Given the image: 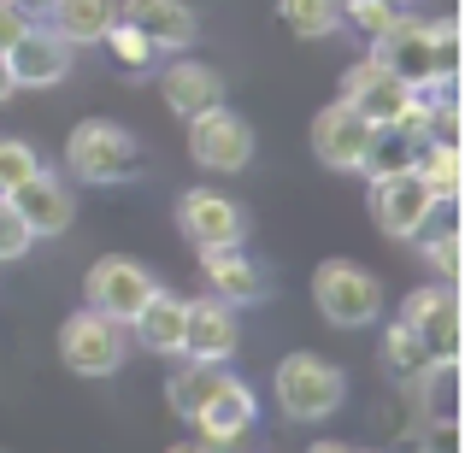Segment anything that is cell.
Segmentation results:
<instances>
[{"label": "cell", "instance_id": "1", "mask_svg": "<svg viewBox=\"0 0 465 453\" xmlns=\"http://www.w3.org/2000/svg\"><path fill=\"white\" fill-rule=\"evenodd\" d=\"M371 54L383 59L395 77H407L412 89H424V83H436V77H460V24L454 18L419 24V18L401 12V18L371 42Z\"/></svg>", "mask_w": 465, "mask_h": 453}, {"label": "cell", "instance_id": "2", "mask_svg": "<svg viewBox=\"0 0 465 453\" xmlns=\"http://www.w3.org/2000/svg\"><path fill=\"white\" fill-rule=\"evenodd\" d=\"M65 171L89 189H113V182H130L142 171V148L124 124H106V118H83L65 136Z\"/></svg>", "mask_w": 465, "mask_h": 453}, {"label": "cell", "instance_id": "3", "mask_svg": "<svg viewBox=\"0 0 465 453\" xmlns=\"http://www.w3.org/2000/svg\"><path fill=\"white\" fill-rule=\"evenodd\" d=\"M272 389H277L283 419H295V424H318V419H330V412H341V400H348V377L330 359H318V353H289V359H277Z\"/></svg>", "mask_w": 465, "mask_h": 453}, {"label": "cell", "instance_id": "4", "mask_svg": "<svg viewBox=\"0 0 465 453\" xmlns=\"http://www.w3.org/2000/svg\"><path fill=\"white\" fill-rule=\"evenodd\" d=\"M59 359L77 377H118L124 359H130V324L83 306V312H71L65 324H59Z\"/></svg>", "mask_w": 465, "mask_h": 453}, {"label": "cell", "instance_id": "5", "mask_svg": "<svg viewBox=\"0 0 465 453\" xmlns=\"http://www.w3.org/2000/svg\"><path fill=\"white\" fill-rule=\"evenodd\" d=\"M312 306L330 318L336 330H365L377 312H383V289L365 265L353 260H324L312 271Z\"/></svg>", "mask_w": 465, "mask_h": 453}, {"label": "cell", "instance_id": "6", "mask_svg": "<svg viewBox=\"0 0 465 453\" xmlns=\"http://www.w3.org/2000/svg\"><path fill=\"white\" fill-rule=\"evenodd\" d=\"M189 124V159L213 177H236V171L253 165V124L242 113H230L224 101L206 106V113L183 118Z\"/></svg>", "mask_w": 465, "mask_h": 453}, {"label": "cell", "instance_id": "7", "mask_svg": "<svg viewBox=\"0 0 465 453\" xmlns=\"http://www.w3.org/2000/svg\"><path fill=\"white\" fill-rule=\"evenodd\" d=\"M341 101L377 130V124H401V118L419 106V89H412L407 77H395L377 54H365V59H353L348 77H341Z\"/></svg>", "mask_w": 465, "mask_h": 453}, {"label": "cell", "instance_id": "8", "mask_svg": "<svg viewBox=\"0 0 465 453\" xmlns=\"http://www.w3.org/2000/svg\"><path fill=\"white\" fill-rule=\"evenodd\" d=\"M436 206H442V194H436L412 165L389 171V177H371V212H377V224H383V236H395V241L419 236V230L436 218Z\"/></svg>", "mask_w": 465, "mask_h": 453}, {"label": "cell", "instance_id": "9", "mask_svg": "<svg viewBox=\"0 0 465 453\" xmlns=\"http://www.w3.org/2000/svg\"><path fill=\"white\" fill-rule=\"evenodd\" d=\"M401 324L419 330V341H424L430 359H460V348H465V312H460V295H454L448 277H442V283L412 289V295L401 300Z\"/></svg>", "mask_w": 465, "mask_h": 453}, {"label": "cell", "instance_id": "10", "mask_svg": "<svg viewBox=\"0 0 465 453\" xmlns=\"http://www.w3.org/2000/svg\"><path fill=\"white\" fill-rule=\"evenodd\" d=\"M153 289H159V277L142 260H130V253H106V260H94L89 277H83L89 306H94V312H106V318H118V324H130Z\"/></svg>", "mask_w": 465, "mask_h": 453}, {"label": "cell", "instance_id": "11", "mask_svg": "<svg viewBox=\"0 0 465 453\" xmlns=\"http://www.w3.org/2000/svg\"><path fill=\"white\" fill-rule=\"evenodd\" d=\"M71 65H77V47L54 24L42 30V18H30L18 42H6V71H12L18 89H54V83L71 77Z\"/></svg>", "mask_w": 465, "mask_h": 453}, {"label": "cell", "instance_id": "12", "mask_svg": "<svg viewBox=\"0 0 465 453\" xmlns=\"http://www.w3.org/2000/svg\"><path fill=\"white\" fill-rule=\"evenodd\" d=\"M177 224L183 236L194 241V248H236V241H248V212H242L230 194L218 189H189L177 201Z\"/></svg>", "mask_w": 465, "mask_h": 453}, {"label": "cell", "instance_id": "13", "mask_svg": "<svg viewBox=\"0 0 465 453\" xmlns=\"http://www.w3.org/2000/svg\"><path fill=\"white\" fill-rule=\"evenodd\" d=\"M236 306L218 300V295H201V300H183V359H213V365H230L236 359Z\"/></svg>", "mask_w": 465, "mask_h": 453}, {"label": "cell", "instance_id": "14", "mask_svg": "<svg viewBox=\"0 0 465 453\" xmlns=\"http://www.w3.org/2000/svg\"><path fill=\"white\" fill-rule=\"evenodd\" d=\"M253 419H260V400H253V389L242 383V377L224 371V383L213 389V400L194 412V430H201L206 448H242V442L253 436Z\"/></svg>", "mask_w": 465, "mask_h": 453}, {"label": "cell", "instance_id": "15", "mask_svg": "<svg viewBox=\"0 0 465 453\" xmlns=\"http://www.w3.org/2000/svg\"><path fill=\"white\" fill-rule=\"evenodd\" d=\"M12 206H18V218L35 230V236H65L71 218H77V201H71V189L54 177L47 165H35L30 177H18L12 189H0Z\"/></svg>", "mask_w": 465, "mask_h": 453}, {"label": "cell", "instance_id": "16", "mask_svg": "<svg viewBox=\"0 0 465 453\" xmlns=\"http://www.w3.org/2000/svg\"><path fill=\"white\" fill-rule=\"evenodd\" d=\"M365 148H371V124H365L348 101L324 106V113L312 118V153H318L324 171H348V177H360Z\"/></svg>", "mask_w": 465, "mask_h": 453}, {"label": "cell", "instance_id": "17", "mask_svg": "<svg viewBox=\"0 0 465 453\" xmlns=\"http://www.w3.org/2000/svg\"><path fill=\"white\" fill-rule=\"evenodd\" d=\"M118 18H130L142 35L153 42V54H189L201 18H194L189 0H118Z\"/></svg>", "mask_w": 465, "mask_h": 453}, {"label": "cell", "instance_id": "18", "mask_svg": "<svg viewBox=\"0 0 465 453\" xmlns=\"http://www.w3.org/2000/svg\"><path fill=\"white\" fill-rule=\"evenodd\" d=\"M201 271H206V295H218V300H230V306H253V300L272 295L265 265L248 260L242 241H236V248H206L201 253Z\"/></svg>", "mask_w": 465, "mask_h": 453}, {"label": "cell", "instance_id": "19", "mask_svg": "<svg viewBox=\"0 0 465 453\" xmlns=\"http://www.w3.org/2000/svg\"><path fill=\"white\" fill-rule=\"evenodd\" d=\"M159 94H165V106H171L177 118H194V113H206V106L224 101V77H218L206 59L177 54L165 71H159Z\"/></svg>", "mask_w": 465, "mask_h": 453}, {"label": "cell", "instance_id": "20", "mask_svg": "<svg viewBox=\"0 0 465 453\" xmlns=\"http://www.w3.org/2000/svg\"><path fill=\"white\" fill-rule=\"evenodd\" d=\"M130 330H136V341L159 359H183V295H171V289H153L148 300H142V312L130 318Z\"/></svg>", "mask_w": 465, "mask_h": 453}, {"label": "cell", "instance_id": "21", "mask_svg": "<svg viewBox=\"0 0 465 453\" xmlns=\"http://www.w3.org/2000/svg\"><path fill=\"white\" fill-rule=\"evenodd\" d=\"M407 389L430 424H460V359H424V371Z\"/></svg>", "mask_w": 465, "mask_h": 453}, {"label": "cell", "instance_id": "22", "mask_svg": "<svg viewBox=\"0 0 465 453\" xmlns=\"http://www.w3.org/2000/svg\"><path fill=\"white\" fill-rule=\"evenodd\" d=\"M42 18L54 24L71 47H89V42H101V35L118 24V0H54Z\"/></svg>", "mask_w": 465, "mask_h": 453}, {"label": "cell", "instance_id": "23", "mask_svg": "<svg viewBox=\"0 0 465 453\" xmlns=\"http://www.w3.org/2000/svg\"><path fill=\"white\" fill-rule=\"evenodd\" d=\"M224 371L230 365H213V359H183L177 371L165 377V400H171V412L177 419H194V412L213 400V389L224 383Z\"/></svg>", "mask_w": 465, "mask_h": 453}, {"label": "cell", "instance_id": "24", "mask_svg": "<svg viewBox=\"0 0 465 453\" xmlns=\"http://www.w3.org/2000/svg\"><path fill=\"white\" fill-rule=\"evenodd\" d=\"M419 171L424 182H430L442 201H460V182H465V171H460V142H430L424 136V148H419Z\"/></svg>", "mask_w": 465, "mask_h": 453}, {"label": "cell", "instance_id": "25", "mask_svg": "<svg viewBox=\"0 0 465 453\" xmlns=\"http://www.w3.org/2000/svg\"><path fill=\"white\" fill-rule=\"evenodd\" d=\"M277 18H283L301 42H324L341 24V0H277Z\"/></svg>", "mask_w": 465, "mask_h": 453}, {"label": "cell", "instance_id": "26", "mask_svg": "<svg viewBox=\"0 0 465 453\" xmlns=\"http://www.w3.org/2000/svg\"><path fill=\"white\" fill-rule=\"evenodd\" d=\"M383 359H389V371H395L401 383H412V377L424 371V359H430V353H424L419 330H412V324H401V318H395V324L383 330Z\"/></svg>", "mask_w": 465, "mask_h": 453}, {"label": "cell", "instance_id": "27", "mask_svg": "<svg viewBox=\"0 0 465 453\" xmlns=\"http://www.w3.org/2000/svg\"><path fill=\"white\" fill-rule=\"evenodd\" d=\"M341 18H348L365 42H377V35L401 18V0H341Z\"/></svg>", "mask_w": 465, "mask_h": 453}, {"label": "cell", "instance_id": "28", "mask_svg": "<svg viewBox=\"0 0 465 453\" xmlns=\"http://www.w3.org/2000/svg\"><path fill=\"white\" fill-rule=\"evenodd\" d=\"M101 42L113 47V59H118V65H130V71H142V65H148V59H153V42H148V35H142V30H136V24H130V18H118L113 30L101 35Z\"/></svg>", "mask_w": 465, "mask_h": 453}, {"label": "cell", "instance_id": "29", "mask_svg": "<svg viewBox=\"0 0 465 453\" xmlns=\"http://www.w3.org/2000/svg\"><path fill=\"white\" fill-rule=\"evenodd\" d=\"M35 248V230L18 218V206L0 194V265H12V260H24V253Z\"/></svg>", "mask_w": 465, "mask_h": 453}, {"label": "cell", "instance_id": "30", "mask_svg": "<svg viewBox=\"0 0 465 453\" xmlns=\"http://www.w3.org/2000/svg\"><path fill=\"white\" fill-rule=\"evenodd\" d=\"M24 24H30V12H24L18 0H0V47H6V42H18V35H24Z\"/></svg>", "mask_w": 465, "mask_h": 453}, {"label": "cell", "instance_id": "31", "mask_svg": "<svg viewBox=\"0 0 465 453\" xmlns=\"http://www.w3.org/2000/svg\"><path fill=\"white\" fill-rule=\"evenodd\" d=\"M18 94V83H12V71H6V47H0V106Z\"/></svg>", "mask_w": 465, "mask_h": 453}, {"label": "cell", "instance_id": "32", "mask_svg": "<svg viewBox=\"0 0 465 453\" xmlns=\"http://www.w3.org/2000/svg\"><path fill=\"white\" fill-rule=\"evenodd\" d=\"M18 6H24V12H30V18H42V12H47V6H54V0H18Z\"/></svg>", "mask_w": 465, "mask_h": 453}]
</instances>
